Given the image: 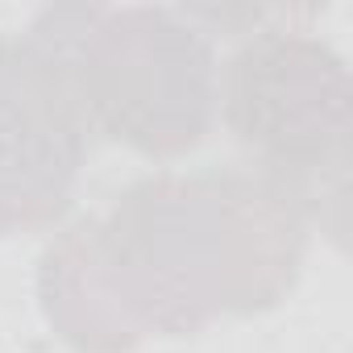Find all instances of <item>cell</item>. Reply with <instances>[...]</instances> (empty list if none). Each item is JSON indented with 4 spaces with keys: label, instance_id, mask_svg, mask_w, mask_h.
Segmentation results:
<instances>
[{
    "label": "cell",
    "instance_id": "1",
    "mask_svg": "<svg viewBox=\"0 0 353 353\" xmlns=\"http://www.w3.org/2000/svg\"><path fill=\"white\" fill-rule=\"evenodd\" d=\"M303 258L307 221L258 170H166L42 250L38 307L71 353H133L279 307Z\"/></svg>",
    "mask_w": 353,
    "mask_h": 353
},
{
    "label": "cell",
    "instance_id": "2",
    "mask_svg": "<svg viewBox=\"0 0 353 353\" xmlns=\"http://www.w3.org/2000/svg\"><path fill=\"white\" fill-rule=\"evenodd\" d=\"M34 26L54 42L92 133L174 158L212 129L216 46L188 9L50 5Z\"/></svg>",
    "mask_w": 353,
    "mask_h": 353
},
{
    "label": "cell",
    "instance_id": "3",
    "mask_svg": "<svg viewBox=\"0 0 353 353\" xmlns=\"http://www.w3.org/2000/svg\"><path fill=\"white\" fill-rule=\"evenodd\" d=\"M225 129L332 245L349 233V67L316 34L254 30L216 88Z\"/></svg>",
    "mask_w": 353,
    "mask_h": 353
},
{
    "label": "cell",
    "instance_id": "4",
    "mask_svg": "<svg viewBox=\"0 0 353 353\" xmlns=\"http://www.w3.org/2000/svg\"><path fill=\"white\" fill-rule=\"evenodd\" d=\"M92 150L54 42L30 21L0 38V241L50 229L75 200Z\"/></svg>",
    "mask_w": 353,
    "mask_h": 353
}]
</instances>
